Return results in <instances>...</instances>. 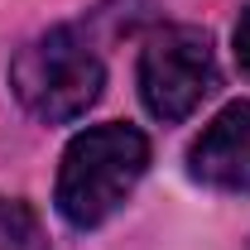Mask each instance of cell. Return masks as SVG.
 <instances>
[{
  "label": "cell",
  "mask_w": 250,
  "mask_h": 250,
  "mask_svg": "<svg viewBox=\"0 0 250 250\" xmlns=\"http://www.w3.org/2000/svg\"><path fill=\"white\" fill-rule=\"evenodd\" d=\"M149 168V140L145 130L125 121L87 125L82 135H72V145L62 149L58 164V188L53 202L67 226L87 231L101 226L106 217H116L125 207V197L135 192V183Z\"/></svg>",
  "instance_id": "6da1fadb"
},
{
  "label": "cell",
  "mask_w": 250,
  "mask_h": 250,
  "mask_svg": "<svg viewBox=\"0 0 250 250\" xmlns=\"http://www.w3.org/2000/svg\"><path fill=\"white\" fill-rule=\"evenodd\" d=\"M10 87L20 96V106L43 125H67L87 116L101 87H106V67L96 58V48L72 29V24H53L39 39H29L15 62H10Z\"/></svg>",
  "instance_id": "7a4b0ae2"
},
{
  "label": "cell",
  "mask_w": 250,
  "mask_h": 250,
  "mask_svg": "<svg viewBox=\"0 0 250 250\" xmlns=\"http://www.w3.org/2000/svg\"><path fill=\"white\" fill-rule=\"evenodd\" d=\"M135 82H140V101H145V111L154 121H164V125L188 121L221 82L212 34L197 29V24L154 29L145 39V48H140Z\"/></svg>",
  "instance_id": "3957f363"
},
{
  "label": "cell",
  "mask_w": 250,
  "mask_h": 250,
  "mask_svg": "<svg viewBox=\"0 0 250 250\" xmlns=\"http://www.w3.org/2000/svg\"><path fill=\"white\" fill-rule=\"evenodd\" d=\"M188 173L207 188H221V192H246L250 188V101H231L192 140Z\"/></svg>",
  "instance_id": "277c9868"
},
{
  "label": "cell",
  "mask_w": 250,
  "mask_h": 250,
  "mask_svg": "<svg viewBox=\"0 0 250 250\" xmlns=\"http://www.w3.org/2000/svg\"><path fill=\"white\" fill-rule=\"evenodd\" d=\"M0 250H48L43 221L29 202L0 192Z\"/></svg>",
  "instance_id": "5b68a950"
},
{
  "label": "cell",
  "mask_w": 250,
  "mask_h": 250,
  "mask_svg": "<svg viewBox=\"0 0 250 250\" xmlns=\"http://www.w3.org/2000/svg\"><path fill=\"white\" fill-rule=\"evenodd\" d=\"M231 43H236V67L250 77V5L241 10V20H236V39Z\"/></svg>",
  "instance_id": "8992f818"
}]
</instances>
